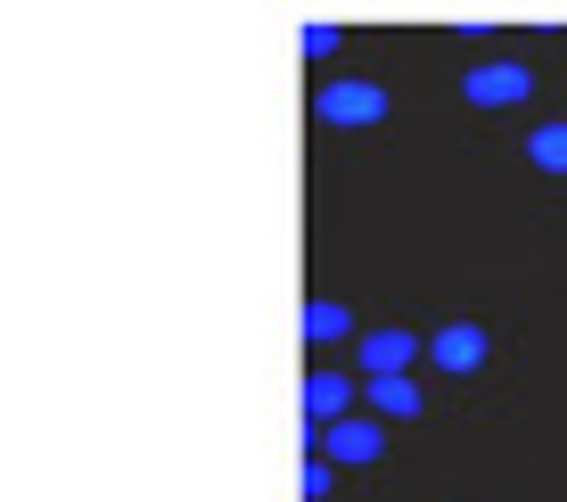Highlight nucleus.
I'll return each mask as SVG.
<instances>
[{
	"mask_svg": "<svg viewBox=\"0 0 567 502\" xmlns=\"http://www.w3.org/2000/svg\"><path fill=\"white\" fill-rule=\"evenodd\" d=\"M312 115H321V124H379L386 115V91L379 83H362V74H338V83H321L312 91Z\"/></svg>",
	"mask_w": 567,
	"mask_h": 502,
	"instance_id": "f257e3e1",
	"label": "nucleus"
},
{
	"mask_svg": "<svg viewBox=\"0 0 567 502\" xmlns=\"http://www.w3.org/2000/svg\"><path fill=\"white\" fill-rule=\"evenodd\" d=\"M526 91H535V74H526L518 58H477V66L461 74V100L468 107H518Z\"/></svg>",
	"mask_w": 567,
	"mask_h": 502,
	"instance_id": "f03ea898",
	"label": "nucleus"
},
{
	"mask_svg": "<svg viewBox=\"0 0 567 502\" xmlns=\"http://www.w3.org/2000/svg\"><path fill=\"white\" fill-rule=\"evenodd\" d=\"M321 453L338 461V470H370V461L386 453V429L370 412H346V420H321Z\"/></svg>",
	"mask_w": 567,
	"mask_h": 502,
	"instance_id": "7ed1b4c3",
	"label": "nucleus"
},
{
	"mask_svg": "<svg viewBox=\"0 0 567 502\" xmlns=\"http://www.w3.org/2000/svg\"><path fill=\"white\" fill-rule=\"evenodd\" d=\"M485 355H494V338H485L477 321H444V330L427 338V362H436V371H453V379L485 371Z\"/></svg>",
	"mask_w": 567,
	"mask_h": 502,
	"instance_id": "20e7f679",
	"label": "nucleus"
},
{
	"mask_svg": "<svg viewBox=\"0 0 567 502\" xmlns=\"http://www.w3.org/2000/svg\"><path fill=\"white\" fill-rule=\"evenodd\" d=\"M354 355H362V379H379V371H412V362H420V338H412V330H370Z\"/></svg>",
	"mask_w": 567,
	"mask_h": 502,
	"instance_id": "39448f33",
	"label": "nucleus"
},
{
	"mask_svg": "<svg viewBox=\"0 0 567 502\" xmlns=\"http://www.w3.org/2000/svg\"><path fill=\"white\" fill-rule=\"evenodd\" d=\"M362 403H370L379 420H420V379H412V371H379V379L362 388Z\"/></svg>",
	"mask_w": 567,
	"mask_h": 502,
	"instance_id": "423d86ee",
	"label": "nucleus"
},
{
	"mask_svg": "<svg viewBox=\"0 0 567 502\" xmlns=\"http://www.w3.org/2000/svg\"><path fill=\"white\" fill-rule=\"evenodd\" d=\"M305 412H312V429H321V420H346L354 412V379L346 371H312L305 379Z\"/></svg>",
	"mask_w": 567,
	"mask_h": 502,
	"instance_id": "0eeeda50",
	"label": "nucleus"
},
{
	"mask_svg": "<svg viewBox=\"0 0 567 502\" xmlns=\"http://www.w3.org/2000/svg\"><path fill=\"white\" fill-rule=\"evenodd\" d=\"M526 157H535L543 173H567V124H535L526 132Z\"/></svg>",
	"mask_w": 567,
	"mask_h": 502,
	"instance_id": "6e6552de",
	"label": "nucleus"
},
{
	"mask_svg": "<svg viewBox=\"0 0 567 502\" xmlns=\"http://www.w3.org/2000/svg\"><path fill=\"white\" fill-rule=\"evenodd\" d=\"M305 338H312V346L346 338V305H338V297H312V305H305Z\"/></svg>",
	"mask_w": 567,
	"mask_h": 502,
	"instance_id": "1a4fd4ad",
	"label": "nucleus"
},
{
	"mask_svg": "<svg viewBox=\"0 0 567 502\" xmlns=\"http://www.w3.org/2000/svg\"><path fill=\"white\" fill-rule=\"evenodd\" d=\"M329 486H338V461H329V453H312V461H305V494L321 502Z\"/></svg>",
	"mask_w": 567,
	"mask_h": 502,
	"instance_id": "9d476101",
	"label": "nucleus"
}]
</instances>
